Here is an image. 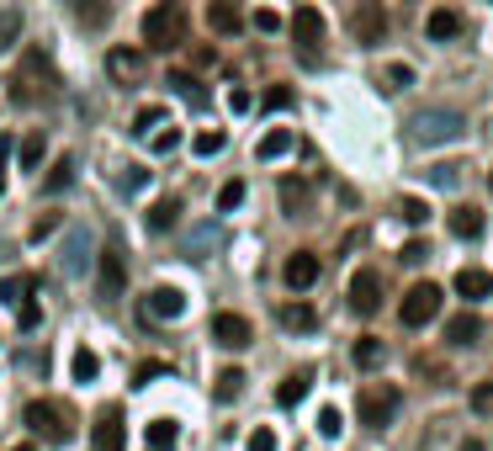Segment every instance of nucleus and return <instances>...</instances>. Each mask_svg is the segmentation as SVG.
Wrapping results in <instances>:
<instances>
[{
  "mask_svg": "<svg viewBox=\"0 0 493 451\" xmlns=\"http://www.w3.org/2000/svg\"><path fill=\"white\" fill-rule=\"evenodd\" d=\"M86 261H91V255H86V234H69V240H64L59 271H64V276H80V271H86Z\"/></svg>",
  "mask_w": 493,
  "mask_h": 451,
  "instance_id": "bb28decb",
  "label": "nucleus"
},
{
  "mask_svg": "<svg viewBox=\"0 0 493 451\" xmlns=\"http://www.w3.org/2000/svg\"><path fill=\"white\" fill-rule=\"evenodd\" d=\"M123 287H127V255H123V244L117 240H106L101 244V255H96V298L117 302L123 298Z\"/></svg>",
  "mask_w": 493,
  "mask_h": 451,
  "instance_id": "7ed1b4c3",
  "label": "nucleus"
},
{
  "mask_svg": "<svg viewBox=\"0 0 493 451\" xmlns=\"http://www.w3.org/2000/svg\"><path fill=\"white\" fill-rule=\"evenodd\" d=\"M446 340L451 345H478L483 340V319L467 308V313H457V319H446Z\"/></svg>",
  "mask_w": 493,
  "mask_h": 451,
  "instance_id": "a211bd4d",
  "label": "nucleus"
},
{
  "mask_svg": "<svg viewBox=\"0 0 493 451\" xmlns=\"http://www.w3.org/2000/svg\"><path fill=\"white\" fill-rule=\"evenodd\" d=\"M245 191H249L245 180H228V186L217 191V212H234V208H239V202H245Z\"/></svg>",
  "mask_w": 493,
  "mask_h": 451,
  "instance_id": "ea45409f",
  "label": "nucleus"
},
{
  "mask_svg": "<svg viewBox=\"0 0 493 451\" xmlns=\"http://www.w3.org/2000/svg\"><path fill=\"white\" fill-rule=\"evenodd\" d=\"M176 436H181V425H176V420H149V425H144L149 451H170V446H176Z\"/></svg>",
  "mask_w": 493,
  "mask_h": 451,
  "instance_id": "393cba45",
  "label": "nucleus"
},
{
  "mask_svg": "<svg viewBox=\"0 0 493 451\" xmlns=\"http://www.w3.org/2000/svg\"><path fill=\"white\" fill-rule=\"evenodd\" d=\"M91 451H127L123 441V415H117V404H106L91 425Z\"/></svg>",
  "mask_w": 493,
  "mask_h": 451,
  "instance_id": "9b49d317",
  "label": "nucleus"
},
{
  "mask_svg": "<svg viewBox=\"0 0 493 451\" xmlns=\"http://www.w3.org/2000/svg\"><path fill=\"white\" fill-rule=\"evenodd\" d=\"M223 149H228V133H223V128H207V133L191 138V154H196V159H213V154H223Z\"/></svg>",
  "mask_w": 493,
  "mask_h": 451,
  "instance_id": "c756f323",
  "label": "nucleus"
},
{
  "mask_svg": "<svg viewBox=\"0 0 493 451\" xmlns=\"http://www.w3.org/2000/svg\"><path fill=\"white\" fill-rule=\"evenodd\" d=\"M281 282H287L292 292H308L313 282H318V255H313V250H297V255H287V266H281Z\"/></svg>",
  "mask_w": 493,
  "mask_h": 451,
  "instance_id": "ddd939ff",
  "label": "nucleus"
},
{
  "mask_svg": "<svg viewBox=\"0 0 493 451\" xmlns=\"http://www.w3.org/2000/svg\"><path fill=\"white\" fill-rule=\"evenodd\" d=\"M488 191H493V170H488Z\"/></svg>",
  "mask_w": 493,
  "mask_h": 451,
  "instance_id": "bf43d9fd",
  "label": "nucleus"
},
{
  "mask_svg": "<svg viewBox=\"0 0 493 451\" xmlns=\"http://www.w3.org/2000/svg\"><path fill=\"white\" fill-rule=\"evenodd\" d=\"M350 308H356L361 319H371V313L382 308V271L361 266L356 276H350Z\"/></svg>",
  "mask_w": 493,
  "mask_h": 451,
  "instance_id": "6e6552de",
  "label": "nucleus"
},
{
  "mask_svg": "<svg viewBox=\"0 0 493 451\" xmlns=\"http://www.w3.org/2000/svg\"><path fill=\"white\" fill-rule=\"evenodd\" d=\"M5 165H11V138L0 133V186H5Z\"/></svg>",
  "mask_w": 493,
  "mask_h": 451,
  "instance_id": "6e6d98bb",
  "label": "nucleus"
},
{
  "mask_svg": "<svg viewBox=\"0 0 493 451\" xmlns=\"http://www.w3.org/2000/svg\"><path fill=\"white\" fill-rule=\"evenodd\" d=\"M277 319H281V330H313L318 324V313H313L308 302H287Z\"/></svg>",
  "mask_w": 493,
  "mask_h": 451,
  "instance_id": "7c9ffc66",
  "label": "nucleus"
},
{
  "mask_svg": "<svg viewBox=\"0 0 493 451\" xmlns=\"http://www.w3.org/2000/svg\"><path fill=\"white\" fill-rule=\"evenodd\" d=\"M260 107H266V112H287V107H292V86H271L260 96Z\"/></svg>",
  "mask_w": 493,
  "mask_h": 451,
  "instance_id": "a19ab883",
  "label": "nucleus"
},
{
  "mask_svg": "<svg viewBox=\"0 0 493 451\" xmlns=\"http://www.w3.org/2000/svg\"><path fill=\"white\" fill-rule=\"evenodd\" d=\"M249 451H277V436H271L266 425H255V436H249Z\"/></svg>",
  "mask_w": 493,
  "mask_h": 451,
  "instance_id": "603ef678",
  "label": "nucleus"
},
{
  "mask_svg": "<svg viewBox=\"0 0 493 451\" xmlns=\"http://www.w3.org/2000/svg\"><path fill=\"white\" fill-rule=\"evenodd\" d=\"M382 361H387V345H382L377 334H361V340H356V366H361V372H377Z\"/></svg>",
  "mask_w": 493,
  "mask_h": 451,
  "instance_id": "b1692460",
  "label": "nucleus"
},
{
  "mask_svg": "<svg viewBox=\"0 0 493 451\" xmlns=\"http://www.w3.org/2000/svg\"><path fill=\"white\" fill-rule=\"evenodd\" d=\"M414 138L419 144H451V138H467V118L457 107H430L414 118Z\"/></svg>",
  "mask_w": 493,
  "mask_h": 451,
  "instance_id": "20e7f679",
  "label": "nucleus"
},
{
  "mask_svg": "<svg viewBox=\"0 0 493 451\" xmlns=\"http://www.w3.org/2000/svg\"><path fill=\"white\" fill-rule=\"evenodd\" d=\"M117 186H123L127 197H133V191H144V186H149V170H138V165H133V170H127V176L117 180Z\"/></svg>",
  "mask_w": 493,
  "mask_h": 451,
  "instance_id": "8fccbe9b",
  "label": "nucleus"
},
{
  "mask_svg": "<svg viewBox=\"0 0 493 451\" xmlns=\"http://www.w3.org/2000/svg\"><path fill=\"white\" fill-rule=\"evenodd\" d=\"M462 451H483V441H467V446Z\"/></svg>",
  "mask_w": 493,
  "mask_h": 451,
  "instance_id": "4d7b16f0",
  "label": "nucleus"
},
{
  "mask_svg": "<svg viewBox=\"0 0 493 451\" xmlns=\"http://www.w3.org/2000/svg\"><path fill=\"white\" fill-rule=\"evenodd\" d=\"M69 186H75V154H59L54 170H48V180H43V191L59 197V191H69Z\"/></svg>",
  "mask_w": 493,
  "mask_h": 451,
  "instance_id": "5701e85b",
  "label": "nucleus"
},
{
  "mask_svg": "<svg viewBox=\"0 0 493 451\" xmlns=\"http://www.w3.org/2000/svg\"><path fill=\"white\" fill-rule=\"evenodd\" d=\"M43 154H48L43 133H27V138H22V149H16V159H22V170H37V165H43Z\"/></svg>",
  "mask_w": 493,
  "mask_h": 451,
  "instance_id": "72a5a7b5",
  "label": "nucleus"
},
{
  "mask_svg": "<svg viewBox=\"0 0 493 451\" xmlns=\"http://www.w3.org/2000/svg\"><path fill=\"white\" fill-rule=\"evenodd\" d=\"M457 292H462L467 302H478V298H493V271H483V266H462L457 271V282H451Z\"/></svg>",
  "mask_w": 493,
  "mask_h": 451,
  "instance_id": "dca6fc26",
  "label": "nucleus"
},
{
  "mask_svg": "<svg viewBox=\"0 0 493 451\" xmlns=\"http://www.w3.org/2000/svg\"><path fill=\"white\" fill-rule=\"evenodd\" d=\"M472 409H478V415H493V377L472 388Z\"/></svg>",
  "mask_w": 493,
  "mask_h": 451,
  "instance_id": "c03bdc74",
  "label": "nucleus"
},
{
  "mask_svg": "<svg viewBox=\"0 0 493 451\" xmlns=\"http://www.w3.org/2000/svg\"><path fill=\"white\" fill-rule=\"evenodd\" d=\"M16 324H22V330H37V324H43V308H37V302H16Z\"/></svg>",
  "mask_w": 493,
  "mask_h": 451,
  "instance_id": "37998d69",
  "label": "nucleus"
},
{
  "mask_svg": "<svg viewBox=\"0 0 493 451\" xmlns=\"http://www.w3.org/2000/svg\"><path fill=\"white\" fill-rule=\"evenodd\" d=\"M228 112H249V90H245V86L228 90Z\"/></svg>",
  "mask_w": 493,
  "mask_h": 451,
  "instance_id": "5fc2aeb1",
  "label": "nucleus"
},
{
  "mask_svg": "<svg viewBox=\"0 0 493 451\" xmlns=\"http://www.w3.org/2000/svg\"><path fill=\"white\" fill-rule=\"evenodd\" d=\"M176 223H181V197H165V202H155V208H149V229H155V234L176 229Z\"/></svg>",
  "mask_w": 493,
  "mask_h": 451,
  "instance_id": "cd10ccee",
  "label": "nucleus"
},
{
  "mask_svg": "<svg viewBox=\"0 0 493 451\" xmlns=\"http://www.w3.org/2000/svg\"><path fill=\"white\" fill-rule=\"evenodd\" d=\"M440 287L435 282H414L408 292H403V302H398V319H403V330H425L435 313H440Z\"/></svg>",
  "mask_w": 493,
  "mask_h": 451,
  "instance_id": "423d86ee",
  "label": "nucleus"
},
{
  "mask_svg": "<svg viewBox=\"0 0 493 451\" xmlns=\"http://www.w3.org/2000/svg\"><path fill=\"white\" fill-rule=\"evenodd\" d=\"M181 313H186V292H181V287H149V298H144V319L170 324V319H181Z\"/></svg>",
  "mask_w": 493,
  "mask_h": 451,
  "instance_id": "9d476101",
  "label": "nucleus"
},
{
  "mask_svg": "<svg viewBox=\"0 0 493 451\" xmlns=\"http://www.w3.org/2000/svg\"><path fill=\"white\" fill-rule=\"evenodd\" d=\"M297 149V133L292 128H271L260 144H255V159H281V154H292Z\"/></svg>",
  "mask_w": 493,
  "mask_h": 451,
  "instance_id": "412c9836",
  "label": "nucleus"
},
{
  "mask_svg": "<svg viewBox=\"0 0 493 451\" xmlns=\"http://www.w3.org/2000/svg\"><path fill=\"white\" fill-rule=\"evenodd\" d=\"M398 404H403V393L393 388V383H371V388L361 393V404H356V415H361L367 430H387L393 415H398Z\"/></svg>",
  "mask_w": 493,
  "mask_h": 451,
  "instance_id": "39448f33",
  "label": "nucleus"
},
{
  "mask_svg": "<svg viewBox=\"0 0 493 451\" xmlns=\"http://www.w3.org/2000/svg\"><path fill=\"white\" fill-rule=\"evenodd\" d=\"M207 27L217 37H234V32L245 27V11H239V0H207Z\"/></svg>",
  "mask_w": 493,
  "mask_h": 451,
  "instance_id": "2eb2a0df",
  "label": "nucleus"
},
{
  "mask_svg": "<svg viewBox=\"0 0 493 451\" xmlns=\"http://www.w3.org/2000/svg\"><path fill=\"white\" fill-rule=\"evenodd\" d=\"M11 451H32V446H11Z\"/></svg>",
  "mask_w": 493,
  "mask_h": 451,
  "instance_id": "13d9d810",
  "label": "nucleus"
},
{
  "mask_svg": "<svg viewBox=\"0 0 493 451\" xmlns=\"http://www.w3.org/2000/svg\"><path fill=\"white\" fill-rule=\"evenodd\" d=\"M281 208L297 218V212L308 208V186H303V180H281Z\"/></svg>",
  "mask_w": 493,
  "mask_h": 451,
  "instance_id": "f704fd0d",
  "label": "nucleus"
},
{
  "mask_svg": "<svg viewBox=\"0 0 493 451\" xmlns=\"http://www.w3.org/2000/svg\"><path fill=\"white\" fill-rule=\"evenodd\" d=\"M159 122H165V107H138V118H133V133H138V138H149Z\"/></svg>",
  "mask_w": 493,
  "mask_h": 451,
  "instance_id": "e433bc0d",
  "label": "nucleus"
},
{
  "mask_svg": "<svg viewBox=\"0 0 493 451\" xmlns=\"http://www.w3.org/2000/svg\"><path fill=\"white\" fill-rule=\"evenodd\" d=\"M59 229V212H43L37 223H32V240H43V234H54Z\"/></svg>",
  "mask_w": 493,
  "mask_h": 451,
  "instance_id": "864d4df0",
  "label": "nucleus"
},
{
  "mask_svg": "<svg viewBox=\"0 0 493 451\" xmlns=\"http://www.w3.org/2000/svg\"><path fill=\"white\" fill-rule=\"evenodd\" d=\"M308 388H313V366L287 372V377H281V388H277V404H281V409H292V404H303V398H308Z\"/></svg>",
  "mask_w": 493,
  "mask_h": 451,
  "instance_id": "6ab92c4d",
  "label": "nucleus"
},
{
  "mask_svg": "<svg viewBox=\"0 0 493 451\" xmlns=\"http://www.w3.org/2000/svg\"><path fill=\"white\" fill-rule=\"evenodd\" d=\"M16 37H22V11H5L0 16V48H11Z\"/></svg>",
  "mask_w": 493,
  "mask_h": 451,
  "instance_id": "79ce46f5",
  "label": "nucleus"
},
{
  "mask_svg": "<svg viewBox=\"0 0 493 451\" xmlns=\"http://www.w3.org/2000/svg\"><path fill=\"white\" fill-rule=\"evenodd\" d=\"M287 32H292V43H297V48L318 54V43H324V11H318V5H297V11H292V22H287Z\"/></svg>",
  "mask_w": 493,
  "mask_h": 451,
  "instance_id": "1a4fd4ad",
  "label": "nucleus"
},
{
  "mask_svg": "<svg viewBox=\"0 0 493 451\" xmlns=\"http://www.w3.org/2000/svg\"><path fill=\"white\" fill-rule=\"evenodd\" d=\"M451 234H457V240H478V234H483V212H478V208H457V212H451Z\"/></svg>",
  "mask_w": 493,
  "mask_h": 451,
  "instance_id": "c85d7f7f",
  "label": "nucleus"
},
{
  "mask_svg": "<svg viewBox=\"0 0 493 451\" xmlns=\"http://www.w3.org/2000/svg\"><path fill=\"white\" fill-rule=\"evenodd\" d=\"M462 180V165H451V159H440V165H430V186H440V191H451Z\"/></svg>",
  "mask_w": 493,
  "mask_h": 451,
  "instance_id": "4c0bfd02",
  "label": "nucleus"
},
{
  "mask_svg": "<svg viewBox=\"0 0 493 451\" xmlns=\"http://www.w3.org/2000/svg\"><path fill=\"white\" fill-rule=\"evenodd\" d=\"M425 255H430V244H425V240H408V244H403V255H398V261H403V266H419Z\"/></svg>",
  "mask_w": 493,
  "mask_h": 451,
  "instance_id": "de8ad7c7",
  "label": "nucleus"
},
{
  "mask_svg": "<svg viewBox=\"0 0 493 451\" xmlns=\"http://www.w3.org/2000/svg\"><path fill=\"white\" fill-rule=\"evenodd\" d=\"M213 340L223 351H245L249 340H255V330H249L245 313H213Z\"/></svg>",
  "mask_w": 493,
  "mask_h": 451,
  "instance_id": "f8f14e48",
  "label": "nucleus"
},
{
  "mask_svg": "<svg viewBox=\"0 0 493 451\" xmlns=\"http://www.w3.org/2000/svg\"><path fill=\"white\" fill-rule=\"evenodd\" d=\"M387 11H382V0H356V11H350V32H356V43H367L377 48L382 37H387Z\"/></svg>",
  "mask_w": 493,
  "mask_h": 451,
  "instance_id": "0eeeda50",
  "label": "nucleus"
},
{
  "mask_svg": "<svg viewBox=\"0 0 493 451\" xmlns=\"http://www.w3.org/2000/svg\"><path fill=\"white\" fill-rule=\"evenodd\" d=\"M69 372H75V383H96V377H101V356L80 345V351H75V361H69Z\"/></svg>",
  "mask_w": 493,
  "mask_h": 451,
  "instance_id": "2f4dec72",
  "label": "nucleus"
},
{
  "mask_svg": "<svg viewBox=\"0 0 493 451\" xmlns=\"http://www.w3.org/2000/svg\"><path fill=\"white\" fill-rule=\"evenodd\" d=\"M398 212L408 218V223H425V218H430V208H425L419 197H403V202H398Z\"/></svg>",
  "mask_w": 493,
  "mask_h": 451,
  "instance_id": "a18cd8bd",
  "label": "nucleus"
},
{
  "mask_svg": "<svg viewBox=\"0 0 493 451\" xmlns=\"http://www.w3.org/2000/svg\"><path fill=\"white\" fill-rule=\"evenodd\" d=\"M22 420H27L32 436H43V441H54V446H64V441L75 436L69 409H64V404H54V398H32L27 409H22Z\"/></svg>",
  "mask_w": 493,
  "mask_h": 451,
  "instance_id": "f03ea898",
  "label": "nucleus"
},
{
  "mask_svg": "<svg viewBox=\"0 0 493 451\" xmlns=\"http://www.w3.org/2000/svg\"><path fill=\"white\" fill-rule=\"evenodd\" d=\"M318 436H339V409H335V404L318 409Z\"/></svg>",
  "mask_w": 493,
  "mask_h": 451,
  "instance_id": "3c124183",
  "label": "nucleus"
},
{
  "mask_svg": "<svg viewBox=\"0 0 493 451\" xmlns=\"http://www.w3.org/2000/svg\"><path fill=\"white\" fill-rule=\"evenodd\" d=\"M181 43H186V5L181 0L149 5V16H144V48H149V54H176Z\"/></svg>",
  "mask_w": 493,
  "mask_h": 451,
  "instance_id": "f257e3e1",
  "label": "nucleus"
},
{
  "mask_svg": "<svg viewBox=\"0 0 493 451\" xmlns=\"http://www.w3.org/2000/svg\"><path fill=\"white\" fill-rule=\"evenodd\" d=\"M106 75H112L117 86L144 80V48H112V54H106Z\"/></svg>",
  "mask_w": 493,
  "mask_h": 451,
  "instance_id": "4468645a",
  "label": "nucleus"
},
{
  "mask_svg": "<svg viewBox=\"0 0 493 451\" xmlns=\"http://www.w3.org/2000/svg\"><path fill=\"white\" fill-rule=\"evenodd\" d=\"M106 16H112L106 0H75V22H86V27H106Z\"/></svg>",
  "mask_w": 493,
  "mask_h": 451,
  "instance_id": "473e14b6",
  "label": "nucleus"
},
{
  "mask_svg": "<svg viewBox=\"0 0 493 451\" xmlns=\"http://www.w3.org/2000/svg\"><path fill=\"white\" fill-rule=\"evenodd\" d=\"M170 86H176V96H181L191 112H207V107H213V96L202 90V80H196V75H181V69H176V75H170Z\"/></svg>",
  "mask_w": 493,
  "mask_h": 451,
  "instance_id": "aec40b11",
  "label": "nucleus"
},
{
  "mask_svg": "<svg viewBox=\"0 0 493 451\" xmlns=\"http://www.w3.org/2000/svg\"><path fill=\"white\" fill-rule=\"evenodd\" d=\"M255 32H281V16L271 11V5H260V11H255Z\"/></svg>",
  "mask_w": 493,
  "mask_h": 451,
  "instance_id": "09e8293b",
  "label": "nucleus"
},
{
  "mask_svg": "<svg viewBox=\"0 0 493 451\" xmlns=\"http://www.w3.org/2000/svg\"><path fill=\"white\" fill-rule=\"evenodd\" d=\"M462 11H451V5H435L430 11V22H425V32H430L435 43H451V37H462Z\"/></svg>",
  "mask_w": 493,
  "mask_h": 451,
  "instance_id": "f3484780",
  "label": "nucleus"
},
{
  "mask_svg": "<svg viewBox=\"0 0 493 451\" xmlns=\"http://www.w3.org/2000/svg\"><path fill=\"white\" fill-rule=\"evenodd\" d=\"M149 149H155V154H176V149H181V128L170 122L165 133H149Z\"/></svg>",
  "mask_w": 493,
  "mask_h": 451,
  "instance_id": "58836bf2",
  "label": "nucleus"
},
{
  "mask_svg": "<svg viewBox=\"0 0 493 451\" xmlns=\"http://www.w3.org/2000/svg\"><path fill=\"white\" fill-rule=\"evenodd\" d=\"M165 372H170V366H165V361H144V366H138V377H133V383H138V388H149V383H155V377H165Z\"/></svg>",
  "mask_w": 493,
  "mask_h": 451,
  "instance_id": "49530a36",
  "label": "nucleus"
},
{
  "mask_svg": "<svg viewBox=\"0 0 493 451\" xmlns=\"http://www.w3.org/2000/svg\"><path fill=\"white\" fill-rule=\"evenodd\" d=\"M32 292H37V276H32V271H16V276H5V282H0V302H11V308H16V302H27Z\"/></svg>",
  "mask_w": 493,
  "mask_h": 451,
  "instance_id": "4be33fe9",
  "label": "nucleus"
},
{
  "mask_svg": "<svg viewBox=\"0 0 493 451\" xmlns=\"http://www.w3.org/2000/svg\"><path fill=\"white\" fill-rule=\"evenodd\" d=\"M408 86H414V69H408V64H387V69H382V90L398 96V90H408Z\"/></svg>",
  "mask_w": 493,
  "mask_h": 451,
  "instance_id": "c9c22d12",
  "label": "nucleus"
},
{
  "mask_svg": "<svg viewBox=\"0 0 493 451\" xmlns=\"http://www.w3.org/2000/svg\"><path fill=\"white\" fill-rule=\"evenodd\" d=\"M239 393H245V372H239V366H223L217 383H213V398H217V404H234Z\"/></svg>",
  "mask_w": 493,
  "mask_h": 451,
  "instance_id": "a878e982",
  "label": "nucleus"
}]
</instances>
